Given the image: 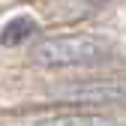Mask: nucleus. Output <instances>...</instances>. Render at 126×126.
<instances>
[{"label":"nucleus","mask_w":126,"mask_h":126,"mask_svg":"<svg viewBox=\"0 0 126 126\" xmlns=\"http://www.w3.org/2000/svg\"><path fill=\"white\" fill-rule=\"evenodd\" d=\"M117 57L111 39L87 30H66L39 39L30 48V60L45 69H72V66H99Z\"/></svg>","instance_id":"1"},{"label":"nucleus","mask_w":126,"mask_h":126,"mask_svg":"<svg viewBox=\"0 0 126 126\" xmlns=\"http://www.w3.org/2000/svg\"><path fill=\"white\" fill-rule=\"evenodd\" d=\"M33 33H36V18H30V15H18V18L6 21V27L0 30V45H6V48L24 45Z\"/></svg>","instance_id":"4"},{"label":"nucleus","mask_w":126,"mask_h":126,"mask_svg":"<svg viewBox=\"0 0 126 126\" xmlns=\"http://www.w3.org/2000/svg\"><path fill=\"white\" fill-rule=\"evenodd\" d=\"M24 126H117L114 117L96 111H63V114H42Z\"/></svg>","instance_id":"3"},{"label":"nucleus","mask_w":126,"mask_h":126,"mask_svg":"<svg viewBox=\"0 0 126 126\" xmlns=\"http://www.w3.org/2000/svg\"><path fill=\"white\" fill-rule=\"evenodd\" d=\"M51 96L69 105H126V75H102V78H72L54 84Z\"/></svg>","instance_id":"2"}]
</instances>
